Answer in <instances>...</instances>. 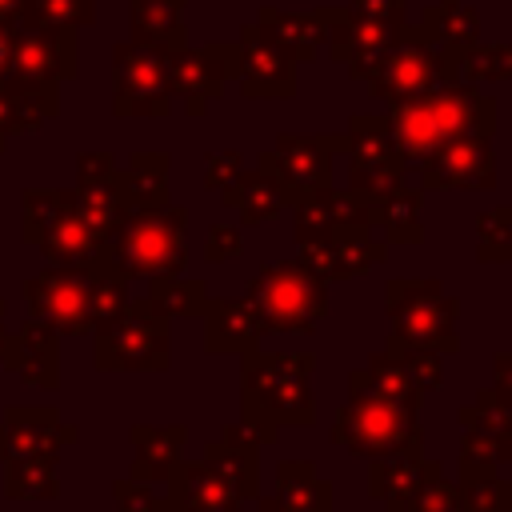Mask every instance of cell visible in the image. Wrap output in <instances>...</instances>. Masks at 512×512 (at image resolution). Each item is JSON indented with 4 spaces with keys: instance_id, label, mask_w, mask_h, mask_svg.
<instances>
[{
    "instance_id": "1",
    "label": "cell",
    "mask_w": 512,
    "mask_h": 512,
    "mask_svg": "<svg viewBox=\"0 0 512 512\" xmlns=\"http://www.w3.org/2000/svg\"><path fill=\"white\" fill-rule=\"evenodd\" d=\"M260 440L248 424H224L196 464L176 460L164 480V512H252L260 500Z\"/></svg>"
},
{
    "instance_id": "2",
    "label": "cell",
    "mask_w": 512,
    "mask_h": 512,
    "mask_svg": "<svg viewBox=\"0 0 512 512\" xmlns=\"http://www.w3.org/2000/svg\"><path fill=\"white\" fill-rule=\"evenodd\" d=\"M240 424L256 432L260 444H276L284 428H304L316 420L312 400V352H240Z\"/></svg>"
},
{
    "instance_id": "3",
    "label": "cell",
    "mask_w": 512,
    "mask_h": 512,
    "mask_svg": "<svg viewBox=\"0 0 512 512\" xmlns=\"http://www.w3.org/2000/svg\"><path fill=\"white\" fill-rule=\"evenodd\" d=\"M184 224L188 212L180 204H152V208H128L120 224L104 240V260L116 276H180L188 248H184Z\"/></svg>"
},
{
    "instance_id": "4",
    "label": "cell",
    "mask_w": 512,
    "mask_h": 512,
    "mask_svg": "<svg viewBox=\"0 0 512 512\" xmlns=\"http://www.w3.org/2000/svg\"><path fill=\"white\" fill-rule=\"evenodd\" d=\"M328 440L364 460L408 448V444H424L420 408H408V404H396V400L372 392L364 380V368H356V372H348V400L336 408Z\"/></svg>"
},
{
    "instance_id": "5",
    "label": "cell",
    "mask_w": 512,
    "mask_h": 512,
    "mask_svg": "<svg viewBox=\"0 0 512 512\" xmlns=\"http://www.w3.org/2000/svg\"><path fill=\"white\" fill-rule=\"evenodd\" d=\"M248 304L264 332H312L328 316V284L312 276L296 256L272 260L248 280Z\"/></svg>"
},
{
    "instance_id": "6",
    "label": "cell",
    "mask_w": 512,
    "mask_h": 512,
    "mask_svg": "<svg viewBox=\"0 0 512 512\" xmlns=\"http://www.w3.org/2000/svg\"><path fill=\"white\" fill-rule=\"evenodd\" d=\"M384 312L392 324V344H412V348H432V352H460L456 336V316L460 300L444 292L440 280H416V276H396L384 288Z\"/></svg>"
},
{
    "instance_id": "7",
    "label": "cell",
    "mask_w": 512,
    "mask_h": 512,
    "mask_svg": "<svg viewBox=\"0 0 512 512\" xmlns=\"http://www.w3.org/2000/svg\"><path fill=\"white\" fill-rule=\"evenodd\" d=\"M172 360L168 316L152 300H128L120 316L96 328V368L100 372H164Z\"/></svg>"
},
{
    "instance_id": "8",
    "label": "cell",
    "mask_w": 512,
    "mask_h": 512,
    "mask_svg": "<svg viewBox=\"0 0 512 512\" xmlns=\"http://www.w3.org/2000/svg\"><path fill=\"white\" fill-rule=\"evenodd\" d=\"M348 148V136L324 132V136H276V148L256 156V168L280 188L284 208L316 188H328L336 176V152Z\"/></svg>"
},
{
    "instance_id": "9",
    "label": "cell",
    "mask_w": 512,
    "mask_h": 512,
    "mask_svg": "<svg viewBox=\"0 0 512 512\" xmlns=\"http://www.w3.org/2000/svg\"><path fill=\"white\" fill-rule=\"evenodd\" d=\"M444 60H448V52L440 44H432L424 32H416V24H404V32L388 48V56L364 76L368 96L384 100V104L424 96L444 84Z\"/></svg>"
},
{
    "instance_id": "10",
    "label": "cell",
    "mask_w": 512,
    "mask_h": 512,
    "mask_svg": "<svg viewBox=\"0 0 512 512\" xmlns=\"http://www.w3.org/2000/svg\"><path fill=\"white\" fill-rule=\"evenodd\" d=\"M348 188L376 200L400 184H408V160L396 148L384 112L380 116H352L348 120Z\"/></svg>"
},
{
    "instance_id": "11",
    "label": "cell",
    "mask_w": 512,
    "mask_h": 512,
    "mask_svg": "<svg viewBox=\"0 0 512 512\" xmlns=\"http://www.w3.org/2000/svg\"><path fill=\"white\" fill-rule=\"evenodd\" d=\"M296 260L324 284H336V280L368 276L376 264H384L388 240H376L372 224H340V228L296 240Z\"/></svg>"
},
{
    "instance_id": "12",
    "label": "cell",
    "mask_w": 512,
    "mask_h": 512,
    "mask_svg": "<svg viewBox=\"0 0 512 512\" xmlns=\"http://www.w3.org/2000/svg\"><path fill=\"white\" fill-rule=\"evenodd\" d=\"M112 80H116V116H168L172 88H168V52L152 44L124 40L112 52Z\"/></svg>"
},
{
    "instance_id": "13",
    "label": "cell",
    "mask_w": 512,
    "mask_h": 512,
    "mask_svg": "<svg viewBox=\"0 0 512 512\" xmlns=\"http://www.w3.org/2000/svg\"><path fill=\"white\" fill-rule=\"evenodd\" d=\"M112 268H84V264H52L36 280L24 284L32 316L56 332H92V288L96 276Z\"/></svg>"
},
{
    "instance_id": "14",
    "label": "cell",
    "mask_w": 512,
    "mask_h": 512,
    "mask_svg": "<svg viewBox=\"0 0 512 512\" xmlns=\"http://www.w3.org/2000/svg\"><path fill=\"white\" fill-rule=\"evenodd\" d=\"M236 68H240V44H204V48L168 52L172 100H180L188 116H204V108L224 96V84L236 80Z\"/></svg>"
},
{
    "instance_id": "15",
    "label": "cell",
    "mask_w": 512,
    "mask_h": 512,
    "mask_svg": "<svg viewBox=\"0 0 512 512\" xmlns=\"http://www.w3.org/2000/svg\"><path fill=\"white\" fill-rule=\"evenodd\" d=\"M324 24H328V56L336 64L348 68L352 80H364L384 56L388 48L400 40L404 24H392V20H372V16H360L352 8H336V4H324L320 8Z\"/></svg>"
},
{
    "instance_id": "16",
    "label": "cell",
    "mask_w": 512,
    "mask_h": 512,
    "mask_svg": "<svg viewBox=\"0 0 512 512\" xmlns=\"http://www.w3.org/2000/svg\"><path fill=\"white\" fill-rule=\"evenodd\" d=\"M236 44H240V68H236L240 96H248V100H292L300 92L296 60L284 52V44L260 20H248L240 28Z\"/></svg>"
},
{
    "instance_id": "17",
    "label": "cell",
    "mask_w": 512,
    "mask_h": 512,
    "mask_svg": "<svg viewBox=\"0 0 512 512\" xmlns=\"http://www.w3.org/2000/svg\"><path fill=\"white\" fill-rule=\"evenodd\" d=\"M416 184L424 192L436 188H464V192H492L496 188V152L488 136L444 140L428 156L416 160Z\"/></svg>"
},
{
    "instance_id": "18",
    "label": "cell",
    "mask_w": 512,
    "mask_h": 512,
    "mask_svg": "<svg viewBox=\"0 0 512 512\" xmlns=\"http://www.w3.org/2000/svg\"><path fill=\"white\" fill-rule=\"evenodd\" d=\"M432 124L440 144L444 140H464V136H488L496 132V96L480 92L476 84H440L432 92H424Z\"/></svg>"
},
{
    "instance_id": "19",
    "label": "cell",
    "mask_w": 512,
    "mask_h": 512,
    "mask_svg": "<svg viewBox=\"0 0 512 512\" xmlns=\"http://www.w3.org/2000/svg\"><path fill=\"white\" fill-rule=\"evenodd\" d=\"M292 208V232L296 240L304 236H316V232H328V228H340V224H372V212H368V196L352 192V188H316L300 200L288 204Z\"/></svg>"
},
{
    "instance_id": "20",
    "label": "cell",
    "mask_w": 512,
    "mask_h": 512,
    "mask_svg": "<svg viewBox=\"0 0 512 512\" xmlns=\"http://www.w3.org/2000/svg\"><path fill=\"white\" fill-rule=\"evenodd\" d=\"M424 472H428L424 444H408V448L372 456V464H368V496L380 500L384 512H404V504L420 488Z\"/></svg>"
},
{
    "instance_id": "21",
    "label": "cell",
    "mask_w": 512,
    "mask_h": 512,
    "mask_svg": "<svg viewBox=\"0 0 512 512\" xmlns=\"http://www.w3.org/2000/svg\"><path fill=\"white\" fill-rule=\"evenodd\" d=\"M260 320L256 308L248 304V296L236 300H208L204 308V352L220 356V352H252L260 348Z\"/></svg>"
},
{
    "instance_id": "22",
    "label": "cell",
    "mask_w": 512,
    "mask_h": 512,
    "mask_svg": "<svg viewBox=\"0 0 512 512\" xmlns=\"http://www.w3.org/2000/svg\"><path fill=\"white\" fill-rule=\"evenodd\" d=\"M256 20L284 44V52H288L296 64L320 60V48H324V40H328V24H324L320 8H316V12H284V8H276V4H264V8L256 12Z\"/></svg>"
},
{
    "instance_id": "23",
    "label": "cell",
    "mask_w": 512,
    "mask_h": 512,
    "mask_svg": "<svg viewBox=\"0 0 512 512\" xmlns=\"http://www.w3.org/2000/svg\"><path fill=\"white\" fill-rule=\"evenodd\" d=\"M420 208H424V188L416 184H400L376 200H368V212H372V228L384 232L388 244H424V220H420Z\"/></svg>"
},
{
    "instance_id": "24",
    "label": "cell",
    "mask_w": 512,
    "mask_h": 512,
    "mask_svg": "<svg viewBox=\"0 0 512 512\" xmlns=\"http://www.w3.org/2000/svg\"><path fill=\"white\" fill-rule=\"evenodd\" d=\"M112 188L124 208L168 204V152H136L124 172H112Z\"/></svg>"
},
{
    "instance_id": "25",
    "label": "cell",
    "mask_w": 512,
    "mask_h": 512,
    "mask_svg": "<svg viewBox=\"0 0 512 512\" xmlns=\"http://www.w3.org/2000/svg\"><path fill=\"white\" fill-rule=\"evenodd\" d=\"M184 440H188V428H184V424H168V428L136 424V428H132V444H136V468H132V480L164 484V480H168V468L180 460Z\"/></svg>"
},
{
    "instance_id": "26",
    "label": "cell",
    "mask_w": 512,
    "mask_h": 512,
    "mask_svg": "<svg viewBox=\"0 0 512 512\" xmlns=\"http://www.w3.org/2000/svg\"><path fill=\"white\" fill-rule=\"evenodd\" d=\"M184 4L188 0H132V40L164 48V52L188 48Z\"/></svg>"
},
{
    "instance_id": "27",
    "label": "cell",
    "mask_w": 512,
    "mask_h": 512,
    "mask_svg": "<svg viewBox=\"0 0 512 512\" xmlns=\"http://www.w3.org/2000/svg\"><path fill=\"white\" fill-rule=\"evenodd\" d=\"M416 32H424L444 52H456V48H468L480 40V12L460 0H436L420 12Z\"/></svg>"
},
{
    "instance_id": "28",
    "label": "cell",
    "mask_w": 512,
    "mask_h": 512,
    "mask_svg": "<svg viewBox=\"0 0 512 512\" xmlns=\"http://www.w3.org/2000/svg\"><path fill=\"white\" fill-rule=\"evenodd\" d=\"M272 496L288 512H332V480H324L308 460H280Z\"/></svg>"
},
{
    "instance_id": "29",
    "label": "cell",
    "mask_w": 512,
    "mask_h": 512,
    "mask_svg": "<svg viewBox=\"0 0 512 512\" xmlns=\"http://www.w3.org/2000/svg\"><path fill=\"white\" fill-rule=\"evenodd\" d=\"M480 80H512V44H468L448 52L444 84H476Z\"/></svg>"
},
{
    "instance_id": "30",
    "label": "cell",
    "mask_w": 512,
    "mask_h": 512,
    "mask_svg": "<svg viewBox=\"0 0 512 512\" xmlns=\"http://www.w3.org/2000/svg\"><path fill=\"white\" fill-rule=\"evenodd\" d=\"M12 372H20L28 384L56 388V328L32 316V324L12 344Z\"/></svg>"
},
{
    "instance_id": "31",
    "label": "cell",
    "mask_w": 512,
    "mask_h": 512,
    "mask_svg": "<svg viewBox=\"0 0 512 512\" xmlns=\"http://www.w3.org/2000/svg\"><path fill=\"white\" fill-rule=\"evenodd\" d=\"M456 492L464 512H512V480L500 468L456 460Z\"/></svg>"
},
{
    "instance_id": "32",
    "label": "cell",
    "mask_w": 512,
    "mask_h": 512,
    "mask_svg": "<svg viewBox=\"0 0 512 512\" xmlns=\"http://www.w3.org/2000/svg\"><path fill=\"white\" fill-rule=\"evenodd\" d=\"M220 196H224L228 208L240 212L244 224H268V220H280V212H284L280 188L260 168L256 172H240L228 188H220Z\"/></svg>"
},
{
    "instance_id": "33",
    "label": "cell",
    "mask_w": 512,
    "mask_h": 512,
    "mask_svg": "<svg viewBox=\"0 0 512 512\" xmlns=\"http://www.w3.org/2000/svg\"><path fill=\"white\" fill-rule=\"evenodd\" d=\"M364 380L372 392L396 400V404H408V408H420L424 404V388L416 384V376L404 368V360H396L392 352H372L368 364H364Z\"/></svg>"
},
{
    "instance_id": "34",
    "label": "cell",
    "mask_w": 512,
    "mask_h": 512,
    "mask_svg": "<svg viewBox=\"0 0 512 512\" xmlns=\"http://www.w3.org/2000/svg\"><path fill=\"white\" fill-rule=\"evenodd\" d=\"M148 300L164 316H204L208 308V284L192 276H152Z\"/></svg>"
},
{
    "instance_id": "35",
    "label": "cell",
    "mask_w": 512,
    "mask_h": 512,
    "mask_svg": "<svg viewBox=\"0 0 512 512\" xmlns=\"http://www.w3.org/2000/svg\"><path fill=\"white\" fill-rule=\"evenodd\" d=\"M476 260L484 264L512 260V204H496L476 216Z\"/></svg>"
},
{
    "instance_id": "36",
    "label": "cell",
    "mask_w": 512,
    "mask_h": 512,
    "mask_svg": "<svg viewBox=\"0 0 512 512\" xmlns=\"http://www.w3.org/2000/svg\"><path fill=\"white\" fill-rule=\"evenodd\" d=\"M456 420L464 432H480V436H512V412L496 400L492 388H480L472 396V404L456 408Z\"/></svg>"
},
{
    "instance_id": "37",
    "label": "cell",
    "mask_w": 512,
    "mask_h": 512,
    "mask_svg": "<svg viewBox=\"0 0 512 512\" xmlns=\"http://www.w3.org/2000/svg\"><path fill=\"white\" fill-rule=\"evenodd\" d=\"M96 0H28L24 4V24H40V28H80L92 24Z\"/></svg>"
},
{
    "instance_id": "38",
    "label": "cell",
    "mask_w": 512,
    "mask_h": 512,
    "mask_svg": "<svg viewBox=\"0 0 512 512\" xmlns=\"http://www.w3.org/2000/svg\"><path fill=\"white\" fill-rule=\"evenodd\" d=\"M404 512H464V508H460V492H456V484L444 476L440 460H428V472H424L420 488L412 492V500L404 504Z\"/></svg>"
},
{
    "instance_id": "39",
    "label": "cell",
    "mask_w": 512,
    "mask_h": 512,
    "mask_svg": "<svg viewBox=\"0 0 512 512\" xmlns=\"http://www.w3.org/2000/svg\"><path fill=\"white\" fill-rule=\"evenodd\" d=\"M56 492V476H52V456H24L8 464V496L20 500H40Z\"/></svg>"
},
{
    "instance_id": "40",
    "label": "cell",
    "mask_w": 512,
    "mask_h": 512,
    "mask_svg": "<svg viewBox=\"0 0 512 512\" xmlns=\"http://www.w3.org/2000/svg\"><path fill=\"white\" fill-rule=\"evenodd\" d=\"M384 352H392L396 360H404V368L416 376V384L424 392H436L444 384V356L432 352V348H412V344H384Z\"/></svg>"
},
{
    "instance_id": "41",
    "label": "cell",
    "mask_w": 512,
    "mask_h": 512,
    "mask_svg": "<svg viewBox=\"0 0 512 512\" xmlns=\"http://www.w3.org/2000/svg\"><path fill=\"white\" fill-rule=\"evenodd\" d=\"M460 460H468V464H488V468H504V464H512V436L464 432V436H460Z\"/></svg>"
},
{
    "instance_id": "42",
    "label": "cell",
    "mask_w": 512,
    "mask_h": 512,
    "mask_svg": "<svg viewBox=\"0 0 512 512\" xmlns=\"http://www.w3.org/2000/svg\"><path fill=\"white\" fill-rule=\"evenodd\" d=\"M240 252H244V232L236 224L216 220L208 228V240H204V260L208 264H220V260H236Z\"/></svg>"
},
{
    "instance_id": "43",
    "label": "cell",
    "mask_w": 512,
    "mask_h": 512,
    "mask_svg": "<svg viewBox=\"0 0 512 512\" xmlns=\"http://www.w3.org/2000/svg\"><path fill=\"white\" fill-rule=\"evenodd\" d=\"M244 156L236 152V148H228V152H208L204 156V188L208 192H220V188H228L244 168Z\"/></svg>"
},
{
    "instance_id": "44",
    "label": "cell",
    "mask_w": 512,
    "mask_h": 512,
    "mask_svg": "<svg viewBox=\"0 0 512 512\" xmlns=\"http://www.w3.org/2000/svg\"><path fill=\"white\" fill-rule=\"evenodd\" d=\"M116 504L120 512H164V500L144 480H116Z\"/></svg>"
},
{
    "instance_id": "45",
    "label": "cell",
    "mask_w": 512,
    "mask_h": 512,
    "mask_svg": "<svg viewBox=\"0 0 512 512\" xmlns=\"http://www.w3.org/2000/svg\"><path fill=\"white\" fill-rule=\"evenodd\" d=\"M348 8L360 16H372V20L408 24V0H348Z\"/></svg>"
},
{
    "instance_id": "46",
    "label": "cell",
    "mask_w": 512,
    "mask_h": 512,
    "mask_svg": "<svg viewBox=\"0 0 512 512\" xmlns=\"http://www.w3.org/2000/svg\"><path fill=\"white\" fill-rule=\"evenodd\" d=\"M76 172H80V184H104V180H112L116 164L108 152H84L76 160Z\"/></svg>"
},
{
    "instance_id": "47",
    "label": "cell",
    "mask_w": 512,
    "mask_h": 512,
    "mask_svg": "<svg viewBox=\"0 0 512 512\" xmlns=\"http://www.w3.org/2000/svg\"><path fill=\"white\" fill-rule=\"evenodd\" d=\"M492 372H496L492 392H496V400L512 412V352H496V356H492Z\"/></svg>"
},
{
    "instance_id": "48",
    "label": "cell",
    "mask_w": 512,
    "mask_h": 512,
    "mask_svg": "<svg viewBox=\"0 0 512 512\" xmlns=\"http://www.w3.org/2000/svg\"><path fill=\"white\" fill-rule=\"evenodd\" d=\"M16 28H20V20H0V76H4V64H8V56H12Z\"/></svg>"
},
{
    "instance_id": "49",
    "label": "cell",
    "mask_w": 512,
    "mask_h": 512,
    "mask_svg": "<svg viewBox=\"0 0 512 512\" xmlns=\"http://www.w3.org/2000/svg\"><path fill=\"white\" fill-rule=\"evenodd\" d=\"M252 512H288V508H284L276 496H260V500L252 504Z\"/></svg>"
},
{
    "instance_id": "50",
    "label": "cell",
    "mask_w": 512,
    "mask_h": 512,
    "mask_svg": "<svg viewBox=\"0 0 512 512\" xmlns=\"http://www.w3.org/2000/svg\"><path fill=\"white\" fill-rule=\"evenodd\" d=\"M0 312H4V308H0ZM0 348H4V332H0Z\"/></svg>"
}]
</instances>
